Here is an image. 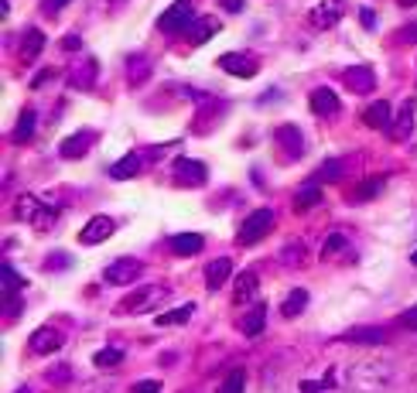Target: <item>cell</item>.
I'll return each instance as SVG.
<instances>
[{
  "label": "cell",
  "mask_w": 417,
  "mask_h": 393,
  "mask_svg": "<svg viewBox=\"0 0 417 393\" xmlns=\"http://www.w3.org/2000/svg\"><path fill=\"white\" fill-rule=\"evenodd\" d=\"M35 130H38V113L24 110L21 120H17V127H14V134H10V141L14 144H28V141H35Z\"/></svg>",
  "instance_id": "d4e9b609"
},
{
  "label": "cell",
  "mask_w": 417,
  "mask_h": 393,
  "mask_svg": "<svg viewBox=\"0 0 417 393\" xmlns=\"http://www.w3.org/2000/svg\"><path fill=\"white\" fill-rule=\"evenodd\" d=\"M342 82H345L349 93H359V96L376 89V76L370 65H349V69H342Z\"/></svg>",
  "instance_id": "7c38bea8"
},
{
  "label": "cell",
  "mask_w": 417,
  "mask_h": 393,
  "mask_svg": "<svg viewBox=\"0 0 417 393\" xmlns=\"http://www.w3.org/2000/svg\"><path fill=\"white\" fill-rule=\"evenodd\" d=\"M359 21H363V28H376V14L370 10V7H363V10H359Z\"/></svg>",
  "instance_id": "c3c4849f"
},
{
  "label": "cell",
  "mask_w": 417,
  "mask_h": 393,
  "mask_svg": "<svg viewBox=\"0 0 417 393\" xmlns=\"http://www.w3.org/2000/svg\"><path fill=\"white\" fill-rule=\"evenodd\" d=\"M226 117V103L222 99H215V96H206L202 103H199V113L192 120V134H212L215 127H219V120Z\"/></svg>",
  "instance_id": "ba28073f"
},
{
  "label": "cell",
  "mask_w": 417,
  "mask_h": 393,
  "mask_svg": "<svg viewBox=\"0 0 417 393\" xmlns=\"http://www.w3.org/2000/svg\"><path fill=\"white\" fill-rule=\"evenodd\" d=\"M69 0H42V10H44V17H55L62 7H65Z\"/></svg>",
  "instance_id": "ee69618b"
},
{
  "label": "cell",
  "mask_w": 417,
  "mask_h": 393,
  "mask_svg": "<svg viewBox=\"0 0 417 393\" xmlns=\"http://www.w3.org/2000/svg\"><path fill=\"white\" fill-rule=\"evenodd\" d=\"M243 387H247V373H243V369H233V373L222 380L219 393H243Z\"/></svg>",
  "instance_id": "e575fe53"
},
{
  "label": "cell",
  "mask_w": 417,
  "mask_h": 393,
  "mask_svg": "<svg viewBox=\"0 0 417 393\" xmlns=\"http://www.w3.org/2000/svg\"><path fill=\"white\" fill-rule=\"evenodd\" d=\"M99 3H106V0H99Z\"/></svg>",
  "instance_id": "11a10c76"
},
{
  "label": "cell",
  "mask_w": 417,
  "mask_h": 393,
  "mask_svg": "<svg viewBox=\"0 0 417 393\" xmlns=\"http://www.w3.org/2000/svg\"><path fill=\"white\" fill-rule=\"evenodd\" d=\"M414 110H417L414 99H404V103H400L397 117H393L390 130H386V134H390V141H397V144H400V141H407V137H411V130H414Z\"/></svg>",
  "instance_id": "2e32d148"
},
{
  "label": "cell",
  "mask_w": 417,
  "mask_h": 393,
  "mask_svg": "<svg viewBox=\"0 0 417 393\" xmlns=\"http://www.w3.org/2000/svg\"><path fill=\"white\" fill-rule=\"evenodd\" d=\"M400 325H404V328H417V305L411 308V312L400 314Z\"/></svg>",
  "instance_id": "7dc6e473"
},
{
  "label": "cell",
  "mask_w": 417,
  "mask_h": 393,
  "mask_svg": "<svg viewBox=\"0 0 417 393\" xmlns=\"http://www.w3.org/2000/svg\"><path fill=\"white\" fill-rule=\"evenodd\" d=\"M195 24V10H192V0H174L171 7H167L165 14L158 17V28L165 31V35H188V28Z\"/></svg>",
  "instance_id": "277c9868"
},
{
  "label": "cell",
  "mask_w": 417,
  "mask_h": 393,
  "mask_svg": "<svg viewBox=\"0 0 417 393\" xmlns=\"http://www.w3.org/2000/svg\"><path fill=\"white\" fill-rule=\"evenodd\" d=\"M17 393H35V390H31V387H21V390H17Z\"/></svg>",
  "instance_id": "f5cc1de1"
},
{
  "label": "cell",
  "mask_w": 417,
  "mask_h": 393,
  "mask_svg": "<svg viewBox=\"0 0 417 393\" xmlns=\"http://www.w3.org/2000/svg\"><path fill=\"white\" fill-rule=\"evenodd\" d=\"M44 267H48V271H58V267L65 271V267H72V260H69V253H51V260H48Z\"/></svg>",
  "instance_id": "7bdbcfd3"
},
{
  "label": "cell",
  "mask_w": 417,
  "mask_h": 393,
  "mask_svg": "<svg viewBox=\"0 0 417 393\" xmlns=\"http://www.w3.org/2000/svg\"><path fill=\"white\" fill-rule=\"evenodd\" d=\"M304 257H308V246H304V243H291V246H284V250H281V267L294 271V267H301V264H304Z\"/></svg>",
  "instance_id": "4dcf8cb0"
},
{
  "label": "cell",
  "mask_w": 417,
  "mask_h": 393,
  "mask_svg": "<svg viewBox=\"0 0 417 393\" xmlns=\"http://www.w3.org/2000/svg\"><path fill=\"white\" fill-rule=\"evenodd\" d=\"M0 280H3V294H21V287H24V280L14 274V267H7V264L0 271Z\"/></svg>",
  "instance_id": "d590c367"
},
{
  "label": "cell",
  "mask_w": 417,
  "mask_h": 393,
  "mask_svg": "<svg viewBox=\"0 0 417 393\" xmlns=\"http://www.w3.org/2000/svg\"><path fill=\"white\" fill-rule=\"evenodd\" d=\"M113 230H117V223H113L110 216H92V219L83 226V233H79V243H85V246L106 243V239L113 236Z\"/></svg>",
  "instance_id": "5bb4252c"
},
{
  "label": "cell",
  "mask_w": 417,
  "mask_h": 393,
  "mask_svg": "<svg viewBox=\"0 0 417 393\" xmlns=\"http://www.w3.org/2000/svg\"><path fill=\"white\" fill-rule=\"evenodd\" d=\"M318 202H322L318 182H315V185H304V189H297V195H294V212H308V209H315Z\"/></svg>",
  "instance_id": "f1b7e54d"
},
{
  "label": "cell",
  "mask_w": 417,
  "mask_h": 393,
  "mask_svg": "<svg viewBox=\"0 0 417 393\" xmlns=\"http://www.w3.org/2000/svg\"><path fill=\"white\" fill-rule=\"evenodd\" d=\"M140 274H144V264H140L137 257H117V260L103 271V280H106V284H133Z\"/></svg>",
  "instance_id": "9c48e42d"
},
{
  "label": "cell",
  "mask_w": 417,
  "mask_h": 393,
  "mask_svg": "<svg viewBox=\"0 0 417 393\" xmlns=\"http://www.w3.org/2000/svg\"><path fill=\"white\" fill-rule=\"evenodd\" d=\"M171 178L178 185H185V189H202L208 182V168L202 161H195V157H178L171 164Z\"/></svg>",
  "instance_id": "8992f818"
},
{
  "label": "cell",
  "mask_w": 417,
  "mask_h": 393,
  "mask_svg": "<svg viewBox=\"0 0 417 393\" xmlns=\"http://www.w3.org/2000/svg\"><path fill=\"white\" fill-rule=\"evenodd\" d=\"M21 308H24V305H21V294H3V318H7V321H17V318H21Z\"/></svg>",
  "instance_id": "74e56055"
},
{
  "label": "cell",
  "mask_w": 417,
  "mask_h": 393,
  "mask_svg": "<svg viewBox=\"0 0 417 393\" xmlns=\"http://www.w3.org/2000/svg\"><path fill=\"white\" fill-rule=\"evenodd\" d=\"M219 7L229 10V14H240V10H243V0H219Z\"/></svg>",
  "instance_id": "681fc988"
},
{
  "label": "cell",
  "mask_w": 417,
  "mask_h": 393,
  "mask_svg": "<svg viewBox=\"0 0 417 393\" xmlns=\"http://www.w3.org/2000/svg\"><path fill=\"white\" fill-rule=\"evenodd\" d=\"M130 393H161V383L158 380H140V383H133Z\"/></svg>",
  "instance_id": "b9f144b4"
},
{
  "label": "cell",
  "mask_w": 417,
  "mask_h": 393,
  "mask_svg": "<svg viewBox=\"0 0 417 393\" xmlns=\"http://www.w3.org/2000/svg\"><path fill=\"white\" fill-rule=\"evenodd\" d=\"M110 390H113V383H110V380H99V383H89L83 393H110Z\"/></svg>",
  "instance_id": "f6af8a7d"
},
{
  "label": "cell",
  "mask_w": 417,
  "mask_h": 393,
  "mask_svg": "<svg viewBox=\"0 0 417 393\" xmlns=\"http://www.w3.org/2000/svg\"><path fill=\"white\" fill-rule=\"evenodd\" d=\"M42 48H44V35L38 31V28H31V31H24L21 35V48H17V58L24 62V65H31L38 55H42Z\"/></svg>",
  "instance_id": "44dd1931"
},
{
  "label": "cell",
  "mask_w": 417,
  "mask_h": 393,
  "mask_svg": "<svg viewBox=\"0 0 417 393\" xmlns=\"http://www.w3.org/2000/svg\"><path fill=\"white\" fill-rule=\"evenodd\" d=\"M14 216H17L21 223H28V226H35L38 233H48V230L55 226V216H58V205H51V202H44V198L24 195V198H17V205H14Z\"/></svg>",
  "instance_id": "7a4b0ae2"
},
{
  "label": "cell",
  "mask_w": 417,
  "mask_h": 393,
  "mask_svg": "<svg viewBox=\"0 0 417 393\" xmlns=\"http://www.w3.org/2000/svg\"><path fill=\"white\" fill-rule=\"evenodd\" d=\"M411 260H414V264H417V250H414V253H411Z\"/></svg>",
  "instance_id": "db71d44e"
},
{
  "label": "cell",
  "mask_w": 417,
  "mask_h": 393,
  "mask_svg": "<svg viewBox=\"0 0 417 393\" xmlns=\"http://www.w3.org/2000/svg\"><path fill=\"white\" fill-rule=\"evenodd\" d=\"M342 339H345V342H366V346H376V342L386 339V332H383V328H356V332H345Z\"/></svg>",
  "instance_id": "1f68e13d"
},
{
  "label": "cell",
  "mask_w": 417,
  "mask_h": 393,
  "mask_svg": "<svg viewBox=\"0 0 417 393\" xmlns=\"http://www.w3.org/2000/svg\"><path fill=\"white\" fill-rule=\"evenodd\" d=\"M62 48H65V51H79L83 41H79V35H65V38H62Z\"/></svg>",
  "instance_id": "bcb514c9"
},
{
  "label": "cell",
  "mask_w": 417,
  "mask_h": 393,
  "mask_svg": "<svg viewBox=\"0 0 417 393\" xmlns=\"http://www.w3.org/2000/svg\"><path fill=\"white\" fill-rule=\"evenodd\" d=\"M140 164H144V157L137 154V151H130V154H124L110 168V178H113V182H130L133 175H140Z\"/></svg>",
  "instance_id": "603a6c76"
},
{
  "label": "cell",
  "mask_w": 417,
  "mask_h": 393,
  "mask_svg": "<svg viewBox=\"0 0 417 393\" xmlns=\"http://www.w3.org/2000/svg\"><path fill=\"white\" fill-rule=\"evenodd\" d=\"M256 287H260V280L253 271H243V274L236 277V284H233V305H253V298H256Z\"/></svg>",
  "instance_id": "d6986e66"
},
{
  "label": "cell",
  "mask_w": 417,
  "mask_h": 393,
  "mask_svg": "<svg viewBox=\"0 0 417 393\" xmlns=\"http://www.w3.org/2000/svg\"><path fill=\"white\" fill-rule=\"evenodd\" d=\"M202 246H206V239L199 233H174L171 236V250H174L178 257H195Z\"/></svg>",
  "instance_id": "cb8c5ba5"
},
{
  "label": "cell",
  "mask_w": 417,
  "mask_h": 393,
  "mask_svg": "<svg viewBox=\"0 0 417 393\" xmlns=\"http://www.w3.org/2000/svg\"><path fill=\"white\" fill-rule=\"evenodd\" d=\"M92 144H96V134H92V130H76L72 137H65V141L58 144V157H65V161H79L83 154H89Z\"/></svg>",
  "instance_id": "4fadbf2b"
},
{
  "label": "cell",
  "mask_w": 417,
  "mask_h": 393,
  "mask_svg": "<svg viewBox=\"0 0 417 393\" xmlns=\"http://www.w3.org/2000/svg\"><path fill=\"white\" fill-rule=\"evenodd\" d=\"M397 3H400V7H414L417 0H397Z\"/></svg>",
  "instance_id": "816d5d0a"
},
{
  "label": "cell",
  "mask_w": 417,
  "mask_h": 393,
  "mask_svg": "<svg viewBox=\"0 0 417 393\" xmlns=\"http://www.w3.org/2000/svg\"><path fill=\"white\" fill-rule=\"evenodd\" d=\"M147 79H151V58L147 55H130L126 58V86L140 89Z\"/></svg>",
  "instance_id": "ffe728a7"
},
{
  "label": "cell",
  "mask_w": 417,
  "mask_h": 393,
  "mask_svg": "<svg viewBox=\"0 0 417 393\" xmlns=\"http://www.w3.org/2000/svg\"><path fill=\"white\" fill-rule=\"evenodd\" d=\"M383 362H359L349 369V387L352 390H363V393H373L386 383V369H379Z\"/></svg>",
  "instance_id": "52a82bcc"
},
{
  "label": "cell",
  "mask_w": 417,
  "mask_h": 393,
  "mask_svg": "<svg viewBox=\"0 0 417 393\" xmlns=\"http://www.w3.org/2000/svg\"><path fill=\"white\" fill-rule=\"evenodd\" d=\"M215 31H219V21H215V17H199V21L188 28V41H192V45H206Z\"/></svg>",
  "instance_id": "83f0119b"
},
{
  "label": "cell",
  "mask_w": 417,
  "mask_h": 393,
  "mask_svg": "<svg viewBox=\"0 0 417 393\" xmlns=\"http://www.w3.org/2000/svg\"><path fill=\"white\" fill-rule=\"evenodd\" d=\"M325 390V383H315V380H304L301 383V393H322Z\"/></svg>",
  "instance_id": "f907efd6"
},
{
  "label": "cell",
  "mask_w": 417,
  "mask_h": 393,
  "mask_svg": "<svg viewBox=\"0 0 417 393\" xmlns=\"http://www.w3.org/2000/svg\"><path fill=\"white\" fill-rule=\"evenodd\" d=\"M342 250H345V236H342V233H332L329 239H325V246H322V257L335 260V253H342Z\"/></svg>",
  "instance_id": "f35d334b"
},
{
  "label": "cell",
  "mask_w": 417,
  "mask_h": 393,
  "mask_svg": "<svg viewBox=\"0 0 417 393\" xmlns=\"http://www.w3.org/2000/svg\"><path fill=\"white\" fill-rule=\"evenodd\" d=\"M274 144H277V157L284 164H294V161L304 157V134L294 123H284V127L274 130Z\"/></svg>",
  "instance_id": "5b68a950"
},
{
  "label": "cell",
  "mask_w": 417,
  "mask_h": 393,
  "mask_svg": "<svg viewBox=\"0 0 417 393\" xmlns=\"http://www.w3.org/2000/svg\"><path fill=\"white\" fill-rule=\"evenodd\" d=\"M304 308H308V291H304V287H294L291 294L284 298V305H281L284 318H297Z\"/></svg>",
  "instance_id": "f546056e"
},
{
  "label": "cell",
  "mask_w": 417,
  "mask_h": 393,
  "mask_svg": "<svg viewBox=\"0 0 417 393\" xmlns=\"http://www.w3.org/2000/svg\"><path fill=\"white\" fill-rule=\"evenodd\" d=\"M99 76V65L89 58V62H76V65H69V72H65V82L72 86V89H89L92 82Z\"/></svg>",
  "instance_id": "e0dca14e"
},
{
  "label": "cell",
  "mask_w": 417,
  "mask_h": 393,
  "mask_svg": "<svg viewBox=\"0 0 417 393\" xmlns=\"http://www.w3.org/2000/svg\"><path fill=\"white\" fill-rule=\"evenodd\" d=\"M192 312H195V305H181V308H174V312L158 314V325H161V328H165V325H185V321L192 318Z\"/></svg>",
  "instance_id": "836d02e7"
},
{
  "label": "cell",
  "mask_w": 417,
  "mask_h": 393,
  "mask_svg": "<svg viewBox=\"0 0 417 393\" xmlns=\"http://www.w3.org/2000/svg\"><path fill=\"white\" fill-rule=\"evenodd\" d=\"M171 287L167 284H140L126 294L124 301L117 305V314H140V312H154L158 305H165Z\"/></svg>",
  "instance_id": "6da1fadb"
},
{
  "label": "cell",
  "mask_w": 417,
  "mask_h": 393,
  "mask_svg": "<svg viewBox=\"0 0 417 393\" xmlns=\"http://www.w3.org/2000/svg\"><path fill=\"white\" fill-rule=\"evenodd\" d=\"M270 230H274V212H270V209H253L250 216L243 219L240 233H236V243H240V246H253V243H260L263 236H270Z\"/></svg>",
  "instance_id": "3957f363"
},
{
  "label": "cell",
  "mask_w": 417,
  "mask_h": 393,
  "mask_svg": "<svg viewBox=\"0 0 417 393\" xmlns=\"http://www.w3.org/2000/svg\"><path fill=\"white\" fill-rule=\"evenodd\" d=\"M65 346V335L55 328V325H42V328H35V335H31V353L35 355H51L58 353Z\"/></svg>",
  "instance_id": "30bf717a"
},
{
  "label": "cell",
  "mask_w": 417,
  "mask_h": 393,
  "mask_svg": "<svg viewBox=\"0 0 417 393\" xmlns=\"http://www.w3.org/2000/svg\"><path fill=\"white\" fill-rule=\"evenodd\" d=\"M379 189H383V178H379V175H376L373 182H366V185H359V189H356V192H352V202H356V205H359V202H366V198H373L376 192H379Z\"/></svg>",
  "instance_id": "8d00e7d4"
},
{
  "label": "cell",
  "mask_w": 417,
  "mask_h": 393,
  "mask_svg": "<svg viewBox=\"0 0 417 393\" xmlns=\"http://www.w3.org/2000/svg\"><path fill=\"white\" fill-rule=\"evenodd\" d=\"M229 277H233V260H229V257H215L212 264H206V284H208V291H222Z\"/></svg>",
  "instance_id": "ac0fdd59"
},
{
  "label": "cell",
  "mask_w": 417,
  "mask_h": 393,
  "mask_svg": "<svg viewBox=\"0 0 417 393\" xmlns=\"http://www.w3.org/2000/svg\"><path fill=\"white\" fill-rule=\"evenodd\" d=\"M342 175V161H329V164H322V171H318V182H335Z\"/></svg>",
  "instance_id": "ab89813d"
},
{
  "label": "cell",
  "mask_w": 417,
  "mask_h": 393,
  "mask_svg": "<svg viewBox=\"0 0 417 393\" xmlns=\"http://www.w3.org/2000/svg\"><path fill=\"white\" fill-rule=\"evenodd\" d=\"M92 362H96L99 369H117V366L124 362V349H117V346H110V349H99V353L92 355Z\"/></svg>",
  "instance_id": "d6a6232c"
},
{
  "label": "cell",
  "mask_w": 417,
  "mask_h": 393,
  "mask_svg": "<svg viewBox=\"0 0 417 393\" xmlns=\"http://www.w3.org/2000/svg\"><path fill=\"white\" fill-rule=\"evenodd\" d=\"M393 38H397V45H400V48H407V45H417V24H407V28H400Z\"/></svg>",
  "instance_id": "60d3db41"
},
{
  "label": "cell",
  "mask_w": 417,
  "mask_h": 393,
  "mask_svg": "<svg viewBox=\"0 0 417 393\" xmlns=\"http://www.w3.org/2000/svg\"><path fill=\"white\" fill-rule=\"evenodd\" d=\"M219 69L236 79H253L260 65L253 62L250 55H243V51H226V55H219Z\"/></svg>",
  "instance_id": "8fae6325"
},
{
  "label": "cell",
  "mask_w": 417,
  "mask_h": 393,
  "mask_svg": "<svg viewBox=\"0 0 417 393\" xmlns=\"http://www.w3.org/2000/svg\"><path fill=\"white\" fill-rule=\"evenodd\" d=\"M311 113H315V117H332V113H338V96H335V89L322 86V89L311 93Z\"/></svg>",
  "instance_id": "7402d4cb"
},
{
  "label": "cell",
  "mask_w": 417,
  "mask_h": 393,
  "mask_svg": "<svg viewBox=\"0 0 417 393\" xmlns=\"http://www.w3.org/2000/svg\"><path fill=\"white\" fill-rule=\"evenodd\" d=\"M342 21V0H322L311 14H308V24L315 28V31H325V28H332Z\"/></svg>",
  "instance_id": "9a60e30c"
},
{
  "label": "cell",
  "mask_w": 417,
  "mask_h": 393,
  "mask_svg": "<svg viewBox=\"0 0 417 393\" xmlns=\"http://www.w3.org/2000/svg\"><path fill=\"white\" fill-rule=\"evenodd\" d=\"M263 321H267V308H263V305H253L250 312L240 318V332H243L247 339H253V335L263 332Z\"/></svg>",
  "instance_id": "484cf974"
},
{
  "label": "cell",
  "mask_w": 417,
  "mask_h": 393,
  "mask_svg": "<svg viewBox=\"0 0 417 393\" xmlns=\"http://www.w3.org/2000/svg\"><path fill=\"white\" fill-rule=\"evenodd\" d=\"M363 120H366V127H373V130H390V120H393V113H390V103H373L366 113H363Z\"/></svg>",
  "instance_id": "4316f807"
}]
</instances>
